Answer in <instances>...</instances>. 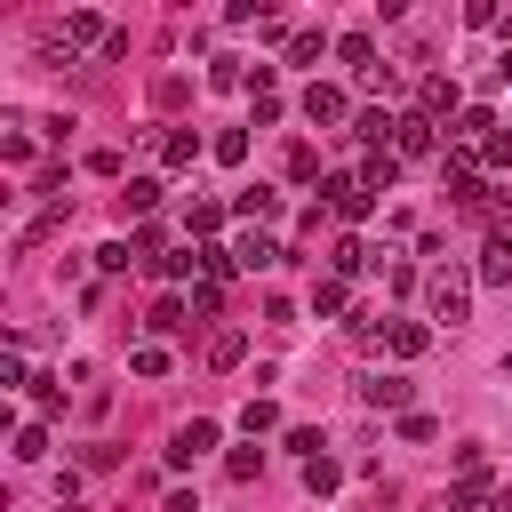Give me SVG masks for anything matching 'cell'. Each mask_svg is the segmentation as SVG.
I'll use <instances>...</instances> for the list:
<instances>
[{
	"mask_svg": "<svg viewBox=\"0 0 512 512\" xmlns=\"http://www.w3.org/2000/svg\"><path fill=\"white\" fill-rule=\"evenodd\" d=\"M208 448H216V424H208V416H192V424H176V440H168V464L184 472V464H200Z\"/></svg>",
	"mask_w": 512,
	"mask_h": 512,
	"instance_id": "cell-3",
	"label": "cell"
},
{
	"mask_svg": "<svg viewBox=\"0 0 512 512\" xmlns=\"http://www.w3.org/2000/svg\"><path fill=\"white\" fill-rule=\"evenodd\" d=\"M16 456L40 464V456H48V424H24V432H16Z\"/></svg>",
	"mask_w": 512,
	"mask_h": 512,
	"instance_id": "cell-22",
	"label": "cell"
},
{
	"mask_svg": "<svg viewBox=\"0 0 512 512\" xmlns=\"http://www.w3.org/2000/svg\"><path fill=\"white\" fill-rule=\"evenodd\" d=\"M304 488H312V496H328V488H336V464H328V456H312V464H304Z\"/></svg>",
	"mask_w": 512,
	"mask_h": 512,
	"instance_id": "cell-28",
	"label": "cell"
},
{
	"mask_svg": "<svg viewBox=\"0 0 512 512\" xmlns=\"http://www.w3.org/2000/svg\"><path fill=\"white\" fill-rule=\"evenodd\" d=\"M312 312L336 320V312H344V280H320V288H312Z\"/></svg>",
	"mask_w": 512,
	"mask_h": 512,
	"instance_id": "cell-18",
	"label": "cell"
},
{
	"mask_svg": "<svg viewBox=\"0 0 512 512\" xmlns=\"http://www.w3.org/2000/svg\"><path fill=\"white\" fill-rule=\"evenodd\" d=\"M480 160H488V168H504V160H512V128H496V136L480 144Z\"/></svg>",
	"mask_w": 512,
	"mask_h": 512,
	"instance_id": "cell-30",
	"label": "cell"
},
{
	"mask_svg": "<svg viewBox=\"0 0 512 512\" xmlns=\"http://www.w3.org/2000/svg\"><path fill=\"white\" fill-rule=\"evenodd\" d=\"M344 112H352V104H344V88H328V80H312V88H304V120H312V128H336Z\"/></svg>",
	"mask_w": 512,
	"mask_h": 512,
	"instance_id": "cell-5",
	"label": "cell"
},
{
	"mask_svg": "<svg viewBox=\"0 0 512 512\" xmlns=\"http://www.w3.org/2000/svg\"><path fill=\"white\" fill-rule=\"evenodd\" d=\"M328 264H336V280H344V272H360V264H368V248H360V240H336V256H328Z\"/></svg>",
	"mask_w": 512,
	"mask_h": 512,
	"instance_id": "cell-25",
	"label": "cell"
},
{
	"mask_svg": "<svg viewBox=\"0 0 512 512\" xmlns=\"http://www.w3.org/2000/svg\"><path fill=\"white\" fill-rule=\"evenodd\" d=\"M336 56H344L352 72H368V64H376V40H368V32H344V40H336Z\"/></svg>",
	"mask_w": 512,
	"mask_h": 512,
	"instance_id": "cell-13",
	"label": "cell"
},
{
	"mask_svg": "<svg viewBox=\"0 0 512 512\" xmlns=\"http://www.w3.org/2000/svg\"><path fill=\"white\" fill-rule=\"evenodd\" d=\"M424 304H432V320L456 328V320H472V280H464L456 264H432V272H424Z\"/></svg>",
	"mask_w": 512,
	"mask_h": 512,
	"instance_id": "cell-1",
	"label": "cell"
},
{
	"mask_svg": "<svg viewBox=\"0 0 512 512\" xmlns=\"http://www.w3.org/2000/svg\"><path fill=\"white\" fill-rule=\"evenodd\" d=\"M440 112H456V80H448V72L424 80V120H440Z\"/></svg>",
	"mask_w": 512,
	"mask_h": 512,
	"instance_id": "cell-10",
	"label": "cell"
},
{
	"mask_svg": "<svg viewBox=\"0 0 512 512\" xmlns=\"http://www.w3.org/2000/svg\"><path fill=\"white\" fill-rule=\"evenodd\" d=\"M240 424H248V432H272V424H280V408H272V400H248V408H240Z\"/></svg>",
	"mask_w": 512,
	"mask_h": 512,
	"instance_id": "cell-27",
	"label": "cell"
},
{
	"mask_svg": "<svg viewBox=\"0 0 512 512\" xmlns=\"http://www.w3.org/2000/svg\"><path fill=\"white\" fill-rule=\"evenodd\" d=\"M320 56V32H288V64H312Z\"/></svg>",
	"mask_w": 512,
	"mask_h": 512,
	"instance_id": "cell-29",
	"label": "cell"
},
{
	"mask_svg": "<svg viewBox=\"0 0 512 512\" xmlns=\"http://www.w3.org/2000/svg\"><path fill=\"white\" fill-rule=\"evenodd\" d=\"M128 264H136V240H104L96 248V272H128Z\"/></svg>",
	"mask_w": 512,
	"mask_h": 512,
	"instance_id": "cell-15",
	"label": "cell"
},
{
	"mask_svg": "<svg viewBox=\"0 0 512 512\" xmlns=\"http://www.w3.org/2000/svg\"><path fill=\"white\" fill-rule=\"evenodd\" d=\"M184 312H192V304H184V296H160V304H152V328H160V336H168V328H184Z\"/></svg>",
	"mask_w": 512,
	"mask_h": 512,
	"instance_id": "cell-19",
	"label": "cell"
},
{
	"mask_svg": "<svg viewBox=\"0 0 512 512\" xmlns=\"http://www.w3.org/2000/svg\"><path fill=\"white\" fill-rule=\"evenodd\" d=\"M320 192H328V208H336V216H344V224H360V216H368V208H376V192H368V184H360V176H328V184H320Z\"/></svg>",
	"mask_w": 512,
	"mask_h": 512,
	"instance_id": "cell-2",
	"label": "cell"
},
{
	"mask_svg": "<svg viewBox=\"0 0 512 512\" xmlns=\"http://www.w3.org/2000/svg\"><path fill=\"white\" fill-rule=\"evenodd\" d=\"M128 368H136V376H168V352H160V344H136Z\"/></svg>",
	"mask_w": 512,
	"mask_h": 512,
	"instance_id": "cell-20",
	"label": "cell"
},
{
	"mask_svg": "<svg viewBox=\"0 0 512 512\" xmlns=\"http://www.w3.org/2000/svg\"><path fill=\"white\" fill-rule=\"evenodd\" d=\"M448 192H456V200H480V176H472V160H448Z\"/></svg>",
	"mask_w": 512,
	"mask_h": 512,
	"instance_id": "cell-17",
	"label": "cell"
},
{
	"mask_svg": "<svg viewBox=\"0 0 512 512\" xmlns=\"http://www.w3.org/2000/svg\"><path fill=\"white\" fill-rule=\"evenodd\" d=\"M392 136H400V152H416V160H424V152H432V144H440V136H432V120H424V112H416V120H400V128H392Z\"/></svg>",
	"mask_w": 512,
	"mask_h": 512,
	"instance_id": "cell-11",
	"label": "cell"
},
{
	"mask_svg": "<svg viewBox=\"0 0 512 512\" xmlns=\"http://www.w3.org/2000/svg\"><path fill=\"white\" fill-rule=\"evenodd\" d=\"M384 344H392L400 360H416V352H424L432 336H424V320H392V328H384Z\"/></svg>",
	"mask_w": 512,
	"mask_h": 512,
	"instance_id": "cell-8",
	"label": "cell"
},
{
	"mask_svg": "<svg viewBox=\"0 0 512 512\" xmlns=\"http://www.w3.org/2000/svg\"><path fill=\"white\" fill-rule=\"evenodd\" d=\"M480 504H488V464L456 480V496H448V512H480Z\"/></svg>",
	"mask_w": 512,
	"mask_h": 512,
	"instance_id": "cell-9",
	"label": "cell"
},
{
	"mask_svg": "<svg viewBox=\"0 0 512 512\" xmlns=\"http://www.w3.org/2000/svg\"><path fill=\"white\" fill-rule=\"evenodd\" d=\"M232 264H240V272H264V264H280V240H264V232H248V240L232 248Z\"/></svg>",
	"mask_w": 512,
	"mask_h": 512,
	"instance_id": "cell-7",
	"label": "cell"
},
{
	"mask_svg": "<svg viewBox=\"0 0 512 512\" xmlns=\"http://www.w3.org/2000/svg\"><path fill=\"white\" fill-rule=\"evenodd\" d=\"M104 40H112V24H104L96 8H72V16H64V56H72V48H104Z\"/></svg>",
	"mask_w": 512,
	"mask_h": 512,
	"instance_id": "cell-4",
	"label": "cell"
},
{
	"mask_svg": "<svg viewBox=\"0 0 512 512\" xmlns=\"http://www.w3.org/2000/svg\"><path fill=\"white\" fill-rule=\"evenodd\" d=\"M432 432H440V424H432V416H424V408H408V416H400V440H408V448H424V440H432Z\"/></svg>",
	"mask_w": 512,
	"mask_h": 512,
	"instance_id": "cell-21",
	"label": "cell"
},
{
	"mask_svg": "<svg viewBox=\"0 0 512 512\" xmlns=\"http://www.w3.org/2000/svg\"><path fill=\"white\" fill-rule=\"evenodd\" d=\"M232 208H240V216H272V208H280V192H264V184H256V192H240Z\"/></svg>",
	"mask_w": 512,
	"mask_h": 512,
	"instance_id": "cell-24",
	"label": "cell"
},
{
	"mask_svg": "<svg viewBox=\"0 0 512 512\" xmlns=\"http://www.w3.org/2000/svg\"><path fill=\"white\" fill-rule=\"evenodd\" d=\"M480 280H512V240H504V232L480 248Z\"/></svg>",
	"mask_w": 512,
	"mask_h": 512,
	"instance_id": "cell-12",
	"label": "cell"
},
{
	"mask_svg": "<svg viewBox=\"0 0 512 512\" xmlns=\"http://www.w3.org/2000/svg\"><path fill=\"white\" fill-rule=\"evenodd\" d=\"M504 376H512V352H504Z\"/></svg>",
	"mask_w": 512,
	"mask_h": 512,
	"instance_id": "cell-31",
	"label": "cell"
},
{
	"mask_svg": "<svg viewBox=\"0 0 512 512\" xmlns=\"http://www.w3.org/2000/svg\"><path fill=\"white\" fill-rule=\"evenodd\" d=\"M360 408H392V416H408V376H360Z\"/></svg>",
	"mask_w": 512,
	"mask_h": 512,
	"instance_id": "cell-6",
	"label": "cell"
},
{
	"mask_svg": "<svg viewBox=\"0 0 512 512\" xmlns=\"http://www.w3.org/2000/svg\"><path fill=\"white\" fill-rule=\"evenodd\" d=\"M232 360H240V328H224V336L208 344V368H232Z\"/></svg>",
	"mask_w": 512,
	"mask_h": 512,
	"instance_id": "cell-26",
	"label": "cell"
},
{
	"mask_svg": "<svg viewBox=\"0 0 512 512\" xmlns=\"http://www.w3.org/2000/svg\"><path fill=\"white\" fill-rule=\"evenodd\" d=\"M392 176H400V160H392V152H368V168H360V184H368V192H392Z\"/></svg>",
	"mask_w": 512,
	"mask_h": 512,
	"instance_id": "cell-14",
	"label": "cell"
},
{
	"mask_svg": "<svg viewBox=\"0 0 512 512\" xmlns=\"http://www.w3.org/2000/svg\"><path fill=\"white\" fill-rule=\"evenodd\" d=\"M168 160H176V168H192V160H200V136H192V128H176V136H168Z\"/></svg>",
	"mask_w": 512,
	"mask_h": 512,
	"instance_id": "cell-23",
	"label": "cell"
},
{
	"mask_svg": "<svg viewBox=\"0 0 512 512\" xmlns=\"http://www.w3.org/2000/svg\"><path fill=\"white\" fill-rule=\"evenodd\" d=\"M208 152H216V160H224V168H240V160H248V136H240V128H224V136H216V144H208Z\"/></svg>",
	"mask_w": 512,
	"mask_h": 512,
	"instance_id": "cell-16",
	"label": "cell"
}]
</instances>
